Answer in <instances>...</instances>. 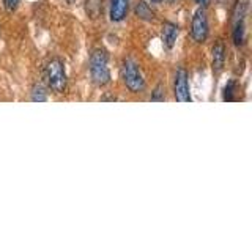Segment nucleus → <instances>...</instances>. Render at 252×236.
<instances>
[{"label":"nucleus","mask_w":252,"mask_h":236,"mask_svg":"<svg viewBox=\"0 0 252 236\" xmlns=\"http://www.w3.org/2000/svg\"><path fill=\"white\" fill-rule=\"evenodd\" d=\"M243 41H244V22L236 21L235 29H233V43L236 46H240V44H243Z\"/></svg>","instance_id":"obj_11"},{"label":"nucleus","mask_w":252,"mask_h":236,"mask_svg":"<svg viewBox=\"0 0 252 236\" xmlns=\"http://www.w3.org/2000/svg\"><path fill=\"white\" fill-rule=\"evenodd\" d=\"M66 2H73V0H66Z\"/></svg>","instance_id":"obj_19"},{"label":"nucleus","mask_w":252,"mask_h":236,"mask_svg":"<svg viewBox=\"0 0 252 236\" xmlns=\"http://www.w3.org/2000/svg\"><path fill=\"white\" fill-rule=\"evenodd\" d=\"M109 55L104 49H94L90 55V74L93 82L102 87L110 82Z\"/></svg>","instance_id":"obj_1"},{"label":"nucleus","mask_w":252,"mask_h":236,"mask_svg":"<svg viewBox=\"0 0 252 236\" xmlns=\"http://www.w3.org/2000/svg\"><path fill=\"white\" fill-rule=\"evenodd\" d=\"M191 35L195 43H203L208 36V19L203 8H199L192 16Z\"/></svg>","instance_id":"obj_4"},{"label":"nucleus","mask_w":252,"mask_h":236,"mask_svg":"<svg viewBox=\"0 0 252 236\" xmlns=\"http://www.w3.org/2000/svg\"><path fill=\"white\" fill-rule=\"evenodd\" d=\"M150 2H153V3H159V2H162V0H150Z\"/></svg>","instance_id":"obj_17"},{"label":"nucleus","mask_w":252,"mask_h":236,"mask_svg":"<svg viewBox=\"0 0 252 236\" xmlns=\"http://www.w3.org/2000/svg\"><path fill=\"white\" fill-rule=\"evenodd\" d=\"M44 77L52 91L63 93V90L66 88V71L60 59H52L51 61H47L44 68Z\"/></svg>","instance_id":"obj_2"},{"label":"nucleus","mask_w":252,"mask_h":236,"mask_svg":"<svg viewBox=\"0 0 252 236\" xmlns=\"http://www.w3.org/2000/svg\"><path fill=\"white\" fill-rule=\"evenodd\" d=\"M213 69L216 73H220L224 68V61H225V47L222 43H216L213 47Z\"/></svg>","instance_id":"obj_8"},{"label":"nucleus","mask_w":252,"mask_h":236,"mask_svg":"<svg viewBox=\"0 0 252 236\" xmlns=\"http://www.w3.org/2000/svg\"><path fill=\"white\" fill-rule=\"evenodd\" d=\"M136 16H137L139 19H142V21H153L155 19L153 10L145 2H139L136 5Z\"/></svg>","instance_id":"obj_10"},{"label":"nucleus","mask_w":252,"mask_h":236,"mask_svg":"<svg viewBox=\"0 0 252 236\" xmlns=\"http://www.w3.org/2000/svg\"><path fill=\"white\" fill-rule=\"evenodd\" d=\"M32 101H35V102L47 101V93L44 91L41 85H35L33 88H32Z\"/></svg>","instance_id":"obj_12"},{"label":"nucleus","mask_w":252,"mask_h":236,"mask_svg":"<svg viewBox=\"0 0 252 236\" xmlns=\"http://www.w3.org/2000/svg\"><path fill=\"white\" fill-rule=\"evenodd\" d=\"M129 0H110V21L122 22L128 14Z\"/></svg>","instance_id":"obj_6"},{"label":"nucleus","mask_w":252,"mask_h":236,"mask_svg":"<svg viewBox=\"0 0 252 236\" xmlns=\"http://www.w3.org/2000/svg\"><path fill=\"white\" fill-rule=\"evenodd\" d=\"M19 5V0H3V6L8 13H13Z\"/></svg>","instance_id":"obj_15"},{"label":"nucleus","mask_w":252,"mask_h":236,"mask_svg":"<svg viewBox=\"0 0 252 236\" xmlns=\"http://www.w3.org/2000/svg\"><path fill=\"white\" fill-rule=\"evenodd\" d=\"M169 2H175V0H169Z\"/></svg>","instance_id":"obj_18"},{"label":"nucleus","mask_w":252,"mask_h":236,"mask_svg":"<svg viewBox=\"0 0 252 236\" xmlns=\"http://www.w3.org/2000/svg\"><path fill=\"white\" fill-rule=\"evenodd\" d=\"M150 99L155 101V102H161V101H164V99H165V94H164L162 85H158V87H156L155 91L152 93V98H150Z\"/></svg>","instance_id":"obj_13"},{"label":"nucleus","mask_w":252,"mask_h":236,"mask_svg":"<svg viewBox=\"0 0 252 236\" xmlns=\"http://www.w3.org/2000/svg\"><path fill=\"white\" fill-rule=\"evenodd\" d=\"M85 11L89 18L96 19L102 13V0H85Z\"/></svg>","instance_id":"obj_9"},{"label":"nucleus","mask_w":252,"mask_h":236,"mask_svg":"<svg viewBox=\"0 0 252 236\" xmlns=\"http://www.w3.org/2000/svg\"><path fill=\"white\" fill-rule=\"evenodd\" d=\"M178 38V26L173 22H165L162 26V44L165 49H172Z\"/></svg>","instance_id":"obj_7"},{"label":"nucleus","mask_w":252,"mask_h":236,"mask_svg":"<svg viewBox=\"0 0 252 236\" xmlns=\"http://www.w3.org/2000/svg\"><path fill=\"white\" fill-rule=\"evenodd\" d=\"M235 90V82H228L227 87H225V90H224V101H233V91Z\"/></svg>","instance_id":"obj_14"},{"label":"nucleus","mask_w":252,"mask_h":236,"mask_svg":"<svg viewBox=\"0 0 252 236\" xmlns=\"http://www.w3.org/2000/svg\"><path fill=\"white\" fill-rule=\"evenodd\" d=\"M122 77L125 85L132 93H142L145 88V79L142 74L140 66L132 59H126L122 66Z\"/></svg>","instance_id":"obj_3"},{"label":"nucleus","mask_w":252,"mask_h":236,"mask_svg":"<svg viewBox=\"0 0 252 236\" xmlns=\"http://www.w3.org/2000/svg\"><path fill=\"white\" fill-rule=\"evenodd\" d=\"M175 99L178 102H191V91H189L188 73L180 68L175 74Z\"/></svg>","instance_id":"obj_5"},{"label":"nucleus","mask_w":252,"mask_h":236,"mask_svg":"<svg viewBox=\"0 0 252 236\" xmlns=\"http://www.w3.org/2000/svg\"><path fill=\"white\" fill-rule=\"evenodd\" d=\"M210 2H211V0H195V3H199L200 6H207Z\"/></svg>","instance_id":"obj_16"}]
</instances>
